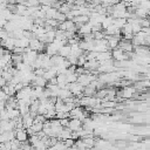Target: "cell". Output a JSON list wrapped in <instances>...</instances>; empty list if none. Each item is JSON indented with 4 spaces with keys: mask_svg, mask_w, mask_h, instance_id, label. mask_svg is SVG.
I'll use <instances>...</instances> for the list:
<instances>
[{
    "mask_svg": "<svg viewBox=\"0 0 150 150\" xmlns=\"http://www.w3.org/2000/svg\"><path fill=\"white\" fill-rule=\"evenodd\" d=\"M68 138H71V130L66 127V128H63L62 131L59 134L57 139H59V141H66V139H68Z\"/></svg>",
    "mask_w": 150,
    "mask_h": 150,
    "instance_id": "5bb4252c",
    "label": "cell"
},
{
    "mask_svg": "<svg viewBox=\"0 0 150 150\" xmlns=\"http://www.w3.org/2000/svg\"><path fill=\"white\" fill-rule=\"evenodd\" d=\"M34 71V74H35V76H43V74H45V69L43 68H39V69H35V70H33Z\"/></svg>",
    "mask_w": 150,
    "mask_h": 150,
    "instance_id": "74e56055",
    "label": "cell"
},
{
    "mask_svg": "<svg viewBox=\"0 0 150 150\" xmlns=\"http://www.w3.org/2000/svg\"><path fill=\"white\" fill-rule=\"evenodd\" d=\"M114 23V19L110 16V15H108V16H105L104 18V20L102 21V23H101V27H102V30H104V29H107L109 26H111Z\"/></svg>",
    "mask_w": 150,
    "mask_h": 150,
    "instance_id": "44dd1931",
    "label": "cell"
},
{
    "mask_svg": "<svg viewBox=\"0 0 150 150\" xmlns=\"http://www.w3.org/2000/svg\"><path fill=\"white\" fill-rule=\"evenodd\" d=\"M71 7H73V5H70V4H67V2H64V1H63V4L61 5V7L59 8V12L66 15V14H68V13L71 11Z\"/></svg>",
    "mask_w": 150,
    "mask_h": 150,
    "instance_id": "7402d4cb",
    "label": "cell"
},
{
    "mask_svg": "<svg viewBox=\"0 0 150 150\" xmlns=\"http://www.w3.org/2000/svg\"><path fill=\"white\" fill-rule=\"evenodd\" d=\"M111 59V50H107V52H102V53H98L97 54V57L96 60L101 63V62H104L107 60H110Z\"/></svg>",
    "mask_w": 150,
    "mask_h": 150,
    "instance_id": "9a60e30c",
    "label": "cell"
},
{
    "mask_svg": "<svg viewBox=\"0 0 150 150\" xmlns=\"http://www.w3.org/2000/svg\"><path fill=\"white\" fill-rule=\"evenodd\" d=\"M47 121L46 116L45 115H41V114H38L35 117H34V122H39V123H45Z\"/></svg>",
    "mask_w": 150,
    "mask_h": 150,
    "instance_id": "d6a6232c",
    "label": "cell"
},
{
    "mask_svg": "<svg viewBox=\"0 0 150 150\" xmlns=\"http://www.w3.org/2000/svg\"><path fill=\"white\" fill-rule=\"evenodd\" d=\"M101 5L103 7H108V6H112V0H102Z\"/></svg>",
    "mask_w": 150,
    "mask_h": 150,
    "instance_id": "f35d334b",
    "label": "cell"
},
{
    "mask_svg": "<svg viewBox=\"0 0 150 150\" xmlns=\"http://www.w3.org/2000/svg\"><path fill=\"white\" fill-rule=\"evenodd\" d=\"M117 105V102L116 101H105V102H101V107L102 108H116Z\"/></svg>",
    "mask_w": 150,
    "mask_h": 150,
    "instance_id": "484cf974",
    "label": "cell"
},
{
    "mask_svg": "<svg viewBox=\"0 0 150 150\" xmlns=\"http://www.w3.org/2000/svg\"><path fill=\"white\" fill-rule=\"evenodd\" d=\"M57 54H59L60 56H62V57L67 59V57L70 55V46H69V45H64L63 47H61V48L59 49Z\"/></svg>",
    "mask_w": 150,
    "mask_h": 150,
    "instance_id": "ac0fdd59",
    "label": "cell"
},
{
    "mask_svg": "<svg viewBox=\"0 0 150 150\" xmlns=\"http://www.w3.org/2000/svg\"><path fill=\"white\" fill-rule=\"evenodd\" d=\"M93 35H94V40H102V39H104V33H103V30L94 32Z\"/></svg>",
    "mask_w": 150,
    "mask_h": 150,
    "instance_id": "4dcf8cb0",
    "label": "cell"
},
{
    "mask_svg": "<svg viewBox=\"0 0 150 150\" xmlns=\"http://www.w3.org/2000/svg\"><path fill=\"white\" fill-rule=\"evenodd\" d=\"M87 62V59H86V55H84V53L81 55V56H79L77 57V67H83V64Z\"/></svg>",
    "mask_w": 150,
    "mask_h": 150,
    "instance_id": "1f68e13d",
    "label": "cell"
},
{
    "mask_svg": "<svg viewBox=\"0 0 150 150\" xmlns=\"http://www.w3.org/2000/svg\"><path fill=\"white\" fill-rule=\"evenodd\" d=\"M91 1V4L93 5H98V4H101L102 2V0H90Z\"/></svg>",
    "mask_w": 150,
    "mask_h": 150,
    "instance_id": "ee69618b",
    "label": "cell"
},
{
    "mask_svg": "<svg viewBox=\"0 0 150 150\" xmlns=\"http://www.w3.org/2000/svg\"><path fill=\"white\" fill-rule=\"evenodd\" d=\"M47 83H48V81L43 76H35V79L33 80V82L30 83V86L32 87H42V88H46L47 87Z\"/></svg>",
    "mask_w": 150,
    "mask_h": 150,
    "instance_id": "30bf717a",
    "label": "cell"
},
{
    "mask_svg": "<svg viewBox=\"0 0 150 150\" xmlns=\"http://www.w3.org/2000/svg\"><path fill=\"white\" fill-rule=\"evenodd\" d=\"M0 89H1V88H0Z\"/></svg>",
    "mask_w": 150,
    "mask_h": 150,
    "instance_id": "c3c4849f",
    "label": "cell"
},
{
    "mask_svg": "<svg viewBox=\"0 0 150 150\" xmlns=\"http://www.w3.org/2000/svg\"><path fill=\"white\" fill-rule=\"evenodd\" d=\"M118 48H121L124 53H132L134 52V46H132L131 41H127V40H121L118 43Z\"/></svg>",
    "mask_w": 150,
    "mask_h": 150,
    "instance_id": "52a82bcc",
    "label": "cell"
},
{
    "mask_svg": "<svg viewBox=\"0 0 150 150\" xmlns=\"http://www.w3.org/2000/svg\"><path fill=\"white\" fill-rule=\"evenodd\" d=\"M108 49V42L105 39L102 40H94V52L96 53H102V52H107Z\"/></svg>",
    "mask_w": 150,
    "mask_h": 150,
    "instance_id": "3957f363",
    "label": "cell"
},
{
    "mask_svg": "<svg viewBox=\"0 0 150 150\" xmlns=\"http://www.w3.org/2000/svg\"><path fill=\"white\" fill-rule=\"evenodd\" d=\"M9 36V34L4 29V28H0V41H2V40H6L7 38Z\"/></svg>",
    "mask_w": 150,
    "mask_h": 150,
    "instance_id": "8d00e7d4",
    "label": "cell"
},
{
    "mask_svg": "<svg viewBox=\"0 0 150 150\" xmlns=\"http://www.w3.org/2000/svg\"><path fill=\"white\" fill-rule=\"evenodd\" d=\"M60 121V124L63 127V128H66L67 125H68V121H69V118H62V120H59Z\"/></svg>",
    "mask_w": 150,
    "mask_h": 150,
    "instance_id": "ab89813d",
    "label": "cell"
},
{
    "mask_svg": "<svg viewBox=\"0 0 150 150\" xmlns=\"http://www.w3.org/2000/svg\"><path fill=\"white\" fill-rule=\"evenodd\" d=\"M7 84V81L5 80V79H2L1 76H0V88H2V87H5Z\"/></svg>",
    "mask_w": 150,
    "mask_h": 150,
    "instance_id": "60d3db41",
    "label": "cell"
},
{
    "mask_svg": "<svg viewBox=\"0 0 150 150\" xmlns=\"http://www.w3.org/2000/svg\"><path fill=\"white\" fill-rule=\"evenodd\" d=\"M5 52H6V49L2 46H0V57H2V55L5 54Z\"/></svg>",
    "mask_w": 150,
    "mask_h": 150,
    "instance_id": "7bdbcfd3",
    "label": "cell"
},
{
    "mask_svg": "<svg viewBox=\"0 0 150 150\" xmlns=\"http://www.w3.org/2000/svg\"><path fill=\"white\" fill-rule=\"evenodd\" d=\"M67 60L69 61V63L71 64V66H77V57L76 56H74V55H69L68 57H67Z\"/></svg>",
    "mask_w": 150,
    "mask_h": 150,
    "instance_id": "e575fe53",
    "label": "cell"
},
{
    "mask_svg": "<svg viewBox=\"0 0 150 150\" xmlns=\"http://www.w3.org/2000/svg\"><path fill=\"white\" fill-rule=\"evenodd\" d=\"M136 93H137V90H136L135 87L128 86V87H124V88L121 90V96H122V98H124V100H129V98H132Z\"/></svg>",
    "mask_w": 150,
    "mask_h": 150,
    "instance_id": "277c9868",
    "label": "cell"
},
{
    "mask_svg": "<svg viewBox=\"0 0 150 150\" xmlns=\"http://www.w3.org/2000/svg\"><path fill=\"white\" fill-rule=\"evenodd\" d=\"M82 141H83V143H84V145H86L87 149H93L95 146V139H94V137H86V138H82Z\"/></svg>",
    "mask_w": 150,
    "mask_h": 150,
    "instance_id": "603a6c76",
    "label": "cell"
},
{
    "mask_svg": "<svg viewBox=\"0 0 150 150\" xmlns=\"http://www.w3.org/2000/svg\"><path fill=\"white\" fill-rule=\"evenodd\" d=\"M9 144H11V150H19L20 146H21V143L18 139H15V138L13 141H11Z\"/></svg>",
    "mask_w": 150,
    "mask_h": 150,
    "instance_id": "83f0119b",
    "label": "cell"
},
{
    "mask_svg": "<svg viewBox=\"0 0 150 150\" xmlns=\"http://www.w3.org/2000/svg\"><path fill=\"white\" fill-rule=\"evenodd\" d=\"M73 96V94L70 93V90L68 89V88H63V89H60V91H59V95H57V97L59 98H61V100H66V98H68V97H71Z\"/></svg>",
    "mask_w": 150,
    "mask_h": 150,
    "instance_id": "ffe728a7",
    "label": "cell"
},
{
    "mask_svg": "<svg viewBox=\"0 0 150 150\" xmlns=\"http://www.w3.org/2000/svg\"><path fill=\"white\" fill-rule=\"evenodd\" d=\"M86 150H93V149H86Z\"/></svg>",
    "mask_w": 150,
    "mask_h": 150,
    "instance_id": "7dc6e473",
    "label": "cell"
},
{
    "mask_svg": "<svg viewBox=\"0 0 150 150\" xmlns=\"http://www.w3.org/2000/svg\"><path fill=\"white\" fill-rule=\"evenodd\" d=\"M121 1H122V2H124L127 7H129V6H130V1H131V0H121Z\"/></svg>",
    "mask_w": 150,
    "mask_h": 150,
    "instance_id": "f6af8a7d",
    "label": "cell"
},
{
    "mask_svg": "<svg viewBox=\"0 0 150 150\" xmlns=\"http://www.w3.org/2000/svg\"><path fill=\"white\" fill-rule=\"evenodd\" d=\"M83 107L81 105H77V107H74L70 111H69V117L70 118H80L83 114Z\"/></svg>",
    "mask_w": 150,
    "mask_h": 150,
    "instance_id": "8fae6325",
    "label": "cell"
},
{
    "mask_svg": "<svg viewBox=\"0 0 150 150\" xmlns=\"http://www.w3.org/2000/svg\"><path fill=\"white\" fill-rule=\"evenodd\" d=\"M56 13H57V9L50 7V8L46 12V19H54L55 15H56ZM46 19H45V20H46Z\"/></svg>",
    "mask_w": 150,
    "mask_h": 150,
    "instance_id": "4316f807",
    "label": "cell"
},
{
    "mask_svg": "<svg viewBox=\"0 0 150 150\" xmlns=\"http://www.w3.org/2000/svg\"><path fill=\"white\" fill-rule=\"evenodd\" d=\"M57 52H59V49H57V47H56L53 42H50V43H47V45H46L45 53H46L48 56H54V55H56V54H57Z\"/></svg>",
    "mask_w": 150,
    "mask_h": 150,
    "instance_id": "7c38bea8",
    "label": "cell"
},
{
    "mask_svg": "<svg viewBox=\"0 0 150 150\" xmlns=\"http://www.w3.org/2000/svg\"><path fill=\"white\" fill-rule=\"evenodd\" d=\"M64 57H62V56H60L59 54H56V55H54V56H50V61H52V64H53V67H57V66H61L63 62H64Z\"/></svg>",
    "mask_w": 150,
    "mask_h": 150,
    "instance_id": "e0dca14e",
    "label": "cell"
},
{
    "mask_svg": "<svg viewBox=\"0 0 150 150\" xmlns=\"http://www.w3.org/2000/svg\"><path fill=\"white\" fill-rule=\"evenodd\" d=\"M68 89L70 90V93L73 94L74 97H76L79 100L83 97V89H84V87H82L80 83H77V82L68 83Z\"/></svg>",
    "mask_w": 150,
    "mask_h": 150,
    "instance_id": "6da1fadb",
    "label": "cell"
},
{
    "mask_svg": "<svg viewBox=\"0 0 150 150\" xmlns=\"http://www.w3.org/2000/svg\"><path fill=\"white\" fill-rule=\"evenodd\" d=\"M59 23L60 22H57L55 19H46L45 20V26H48V27H50L53 29H56V27L59 26Z\"/></svg>",
    "mask_w": 150,
    "mask_h": 150,
    "instance_id": "d4e9b609",
    "label": "cell"
},
{
    "mask_svg": "<svg viewBox=\"0 0 150 150\" xmlns=\"http://www.w3.org/2000/svg\"><path fill=\"white\" fill-rule=\"evenodd\" d=\"M96 91H97V90H96V88H95L94 83H93V82H90L87 87H84V89H83V96H89V97L95 96Z\"/></svg>",
    "mask_w": 150,
    "mask_h": 150,
    "instance_id": "4fadbf2b",
    "label": "cell"
},
{
    "mask_svg": "<svg viewBox=\"0 0 150 150\" xmlns=\"http://www.w3.org/2000/svg\"><path fill=\"white\" fill-rule=\"evenodd\" d=\"M144 75H145V80H150V69H149L148 73H145Z\"/></svg>",
    "mask_w": 150,
    "mask_h": 150,
    "instance_id": "bcb514c9",
    "label": "cell"
},
{
    "mask_svg": "<svg viewBox=\"0 0 150 150\" xmlns=\"http://www.w3.org/2000/svg\"><path fill=\"white\" fill-rule=\"evenodd\" d=\"M15 47H20V48H23V49L29 47V39H27V38L15 39Z\"/></svg>",
    "mask_w": 150,
    "mask_h": 150,
    "instance_id": "2e32d148",
    "label": "cell"
},
{
    "mask_svg": "<svg viewBox=\"0 0 150 150\" xmlns=\"http://www.w3.org/2000/svg\"><path fill=\"white\" fill-rule=\"evenodd\" d=\"M28 134L26 131V129H18L15 130V139H18L20 143H25L28 142Z\"/></svg>",
    "mask_w": 150,
    "mask_h": 150,
    "instance_id": "8992f818",
    "label": "cell"
},
{
    "mask_svg": "<svg viewBox=\"0 0 150 150\" xmlns=\"http://www.w3.org/2000/svg\"><path fill=\"white\" fill-rule=\"evenodd\" d=\"M48 84H52V86H54V84H57L56 77H53V79H50V80L48 81Z\"/></svg>",
    "mask_w": 150,
    "mask_h": 150,
    "instance_id": "b9f144b4",
    "label": "cell"
},
{
    "mask_svg": "<svg viewBox=\"0 0 150 150\" xmlns=\"http://www.w3.org/2000/svg\"><path fill=\"white\" fill-rule=\"evenodd\" d=\"M129 53H124L121 48H116L111 50V59L114 61H124V60H129Z\"/></svg>",
    "mask_w": 150,
    "mask_h": 150,
    "instance_id": "7a4b0ae2",
    "label": "cell"
},
{
    "mask_svg": "<svg viewBox=\"0 0 150 150\" xmlns=\"http://www.w3.org/2000/svg\"><path fill=\"white\" fill-rule=\"evenodd\" d=\"M53 149H54V150H67V146L64 145L63 141H57V142L55 143V145L53 146Z\"/></svg>",
    "mask_w": 150,
    "mask_h": 150,
    "instance_id": "f1b7e54d",
    "label": "cell"
},
{
    "mask_svg": "<svg viewBox=\"0 0 150 150\" xmlns=\"http://www.w3.org/2000/svg\"><path fill=\"white\" fill-rule=\"evenodd\" d=\"M67 128H69L71 131H77L79 129L82 128V122L79 118H69Z\"/></svg>",
    "mask_w": 150,
    "mask_h": 150,
    "instance_id": "ba28073f",
    "label": "cell"
},
{
    "mask_svg": "<svg viewBox=\"0 0 150 150\" xmlns=\"http://www.w3.org/2000/svg\"><path fill=\"white\" fill-rule=\"evenodd\" d=\"M21 120H22V127L23 129H28L32 127V124L34 123V117L28 112L23 116H21Z\"/></svg>",
    "mask_w": 150,
    "mask_h": 150,
    "instance_id": "9c48e42d",
    "label": "cell"
},
{
    "mask_svg": "<svg viewBox=\"0 0 150 150\" xmlns=\"http://www.w3.org/2000/svg\"><path fill=\"white\" fill-rule=\"evenodd\" d=\"M63 143H64V145H66L67 148H73V146L75 145V141H74L73 138H68V139L63 141Z\"/></svg>",
    "mask_w": 150,
    "mask_h": 150,
    "instance_id": "d590c367",
    "label": "cell"
},
{
    "mask_svg": "<svg viewBox=\"0 0 150 150\" xmlns=\"http://www.w3.org/2000/svg\"><path fill=\"white\" fill-rule=\"evenodd\" d=\"M57 22H63V21H66L67 20V18H66V15L64 14H62V13H60L59 11H57V13H56V15H55V18H54Z\"/></svg>",
    "mask_w": 150,
    "mask_h": 150,
    "instance_id": "f546056e",
    "label": "cell"
},
{
    "mask_svg": "<svg viewBox=\"0 0 150 150\" xmlns=\"http://www.w3.org/2000/svg\"><path fill=\"white\" fill-rule=\"evenodd\" d=\"M0 46H2L6 50L12 52V50L15 48V39H14V38H12V36H8L6 40L0 41Z\"/></svg>",
    "mask_w": 150,
    "mask_h": 150,
    "instance_id": "5b68a950",
    "label": "cell"
},
{
    "mask_svg": "<svg viewBox=\"0 0 150 150\" xmlns=\"http://www.w3.org/2000/svg\"><path fill=\"white\" fill-rule=\"evenodd\" d=\"M141 27L142 28H148L150 27V19L149 18H144V19H141Z\"/></svg>",
    "mask_w": 150,
    "mask_h": 150,
    "instance_id": "836d02e7",
    "label": "cell"
},
{
    "mask_svg": "<svg viewBox=\"0 0 150 150\" xmlns=\"http://www.w3.org/2000/svg\"><path fill=\"white\" fill-rule=\"evenodd\" d=\"M127 23V19L125 18H120V19H114V26L117 27L118 29H122L124 27V25Z\"/></svg>",
    "mask_w": 150,
    "mask_h": 150,
    "instance_id": "cb8c5ba5",
    "label": "cell"
},
{
    "mask_svg": "<svg viewBox=\"0 0 150 150\" xmlns=\"http://www.w3.org/2000/svg\"><path fill=\"white\" fill-rule=\"evenodd\" d=\"M83 53H84V52L80 48L79 43H77V45H73V46H70V54H71V55L79 57V56H81Z\"/></svg>",
    "mask_w": 150,
    "mask_h": 150,
    "instance_id": "d6986e66",
    "label": "cell"
}]
</instances>
